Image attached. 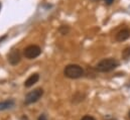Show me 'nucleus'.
Instances as JSON below:
<instances>
[{
  "mask_svg": "<svg viewBox=\"0 0 130 120\" xmlns=\"http://www.w3.org/2000/svg\"><path fill=\"white\" fill-rule=\"evenodd\" d=\"M42 95H43V89H41V88H36L33 91H30L25 96L24 104L25 105H30V104L37 102L42 97Z\"/></svg>",
  "mask_w": 130,
  "mask_h": 120,
  "instance_id": "nucleus-3",
  "label": "nucleus"
},
{
  "mask_svg": "<svg viewBox=\"0 0 130 120\" xmlns=\"http://www.w3.org/2000/svg\"><path fill=\"white\" fill-rule=\"evenodd\" d=\"M0 8H1V3H0Z\"/></svg>",
  "mask_w": 130,
  "mask_h": 120,
  "instance_id": "nucleus-16",
  "label": "nucleus"
},
{
  "mask_svg": "<svg viewBox=\"0 0 130 120\" xmlns=\"http://www.w3.org/2000/svg\"><path fill=\"white\" fill-rule=\"evenodd\" d=\"M15 105V101L13 99H7L0 102V111H5L8 109L13 108Z\"/></svg>",
  "mask_w": 130,
  "mask_h": 120,
  "instance_id": "nucleus-8",
  "label": "nucleus"
},
{
  "mask_svg": "<svg viewBox=\"0 0 130 120\" xmlns=\"http://www.w3.org/2000/svg\"><path fill=\"white\" fill-rule=\"evenodd\" d=\"M39 80V75L37 73H34V74H31L24 82V87L25 88H30L32 87L35 83H37Z\"/></svg>",
  "mask_w": 130,
  "mask_h": 120,
  "instance_id": "nucleus-6",
  "label": "nucleus"
},
{
  "mask_svg": "<svg viewBox=\"0 0 130 120\" xmlns=\"http://www.w3.org/2000/svg\"><path fill=\"white\" fill-rule=\"evenodd\" d=\"M72 99H73L72 102H73L74 104H78V103L84 101V99H85V94H82V93H79V92H78V93H76V94L73 96Z\"/></svg>",
  "mask_w": 130,
  "mask_h": 120,
  "instance_id": "nucleus-9",
  "label": "nucleus"
},
{
  "mask_svg": "<svg viewBox=\"0 0 130 120\" xmlns=\"http://www.w3.org/2000/svg\"><path fill=\"white\" fill-rule=\"evenodd\" d=\"M37 120H48V119H47V116H46L45 114H40V115L38 116Z\"/></svg>",
  "mask_w": 130,
  "mask_h": 120,
  "instance_id": "nucleus-13",
  "label": "nucleus"
},
{
  "mask_svg": "<svg viewBox=\"0 0 130 120\" xmlns=\"http://www.w3.org/2000/svg\"><path fill=\"white\" fill-rule=\"evenodd\" d=\"M84 74H85L84 69L81 66L76 65V64L68 65L64 69V75L69 79H79L83 77Z\"/></svg>",
  "mask_w": 130,
  "mask_h": 120,
  "instance_id": "nucleus-2",
  "label": "nucleus"
},
{
  "mask_svg": "<svg viewBox=\"0 0 130 120\" xmlns=\"http://www.w3.org/2000/svg\"><path fill=\"white\" fill-rule=\"evenodd\" d=\"M128 115H129V118H130V111H129V114H128Z\"/></svg>",
  "mask_w": 130,
  "mask_h": 120,
  "instance_id": "nucleus-15",
  "label": "nucleus"
},
{
  "mask_svg": "<svg viewBox=\"0 0 130 120\" xmlns=\"http://www.w3.org/2000/svg\"><path fill=\"white\" fill-rule=\"evenodd\" d=\"M59 31L63 34V35H67L69 32H70V27L68 25H62L60 28H59Z\"/></svg>",
  "mask_w": 130,
  "mask_h": 120,
  "instance_id": "nucleus-11",
  "label": "nucleus"
},
{
  "mask_svg": "<svg viewBox=\"0 0 130 120\" xmlns=\"http://www.w3.org/2000/svg\"><path fill=\"white\" fill-rule=\"evenodd\" d=\"M117 67H119V62L116 59L109 58V59H104L101 62H99L95 67V70L100 73H108V72L115 70Z\"/></svg>",
  "mask_w": 130,
  "mask_h": 120,
  "instance_id": "nucleus-1",
  "label": "nucleus"
},
{
  "mask_svg": "<svg viewBox=\"0 0 130 120\" xmlns=\"http://www.w3.org/2000/svg\"><path fill=\"white\" fill-rule=\"evenodd\" d=\"M122 59L125 61L130 59V47H127V48H125L123 50V52H122Z\"/></svg>",
  "mask_w": 130,
  "mask_h": 120,
  "instance_id": "nucleus-10",
  "label": "nucleus"
},
{
  "mask_svg": "<svg viewBox=\"0 0 130 120\" xmlns=\"http://www.w3.org/2000/svg\"><path fill=\"white\" fill-rule=\"evenodd\" d=\"M20 61H21V54L19 50H12L8 54V62L12 66H16L17 64L20 63Z\"/></svg>",
  "mask_w": 130,
  "mask_h": 120,
  "instance_id": "nucleus-5",
  "label": "nucleus"
},
{
  "mask_svg": "<svg viewBox=\"0 0 130 120\" xmlns=\"http://www.w3.org/2000/svg\"><path fill=\"white\" fill-rule=\"evenodd\" d=\"M104 2H105L106 5H111L114 2V0H104Z\"/></svg>",
  "mask_w": 130,
  "mask_h": 120,
  "instance_id": "nucleus-14",
  "label": "nucleus"
},
{
  "mask_svg": "<svg viewBox=\"0 0 130 120\" xmlns=\"http://www.w3.org/2000/svg\"><path fill=\"white\" fill-rule=\"evenodd\" d=\"M130 37V29L129 28H124L117 32L116 34V40L117 41H124Z\"/></svg>",
  "mask_w": 130,
  "mask_h": 120,
  "instance_id": "nucleus-7",
  "label": "nucleus"
},
{
  "mask_svg": "<svg viewBox=\"0 0 130 120\" xmlns=\"http://www.w3.org/2000/svg\"><path fill=\"white\" fill-rule=\"evenodd\" d=\"M40 54H41V49L36 44H30L23 50V56L28 60H33L39 57Z\"/></svg>",
  "mask_w": 130,
  "mask_h": 120,
  "instance_id": "nucleus-4",
  "label": "nucleus"
},
{
  "mask_svg": "<svg viewBox=\"0 0 130 120\" xmlns=\"http://www.w3.org/2000/svg\"><path fill=\"white\" fill-rule=\"evenodd\" d=\"M81 120H96L93 116H90V115H85V116H83Z\"/></svg>",
  "mask_w": 130,
  "mask_h": 120,
  "instance_id": "nucleus-12",
  "label": "nucleus"
}]
</instances>
